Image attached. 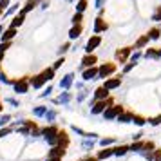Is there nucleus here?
I'll return each mask as SVG.
<instances>
[{
    "label": "nucleus",
    "instance_id": "nucleus-1",
    "mask_svg": "<svg viewBox=\"0 0 161 161\" xmlns=\"http://www.w3.org/2000/svg\"><path fill=\"white\" fill-rule=\"evenodd\" d=\"M123 112H125L123 105H112V107H109V109L103 112V118L107 121H112V119H118V116H121Z\"/></svg>",
    "mask_w": 161,
    "mask_h": 161
},
{
    "label": "nucleus",
    "instance_id": "nucleus-2",
    "mask_svg": "<svg viewBox=\"0 0 161 161\" xmlns=\"http://www.w3.org/2000/svg\"><path fill=\"white\" fill-rule=\"evenodd\" d=\"M114 73H116V64H112V62L102 64L98 67V76L100 78H109L110 74H114Z\"/></svg>",
    "mask_w": 161,
    "mask_h": 161
},
{
    "label": "nucleus",
    "instance_id": "nucleus-3",
    "mask_svg": "<svg viewBox=\"0 0 161 161\" xmlns=\"http://www.w3.org/2000/svg\"><path fill=\"white\" fill-rule=\"evenodd\" d=\"M29 85H31L29 78H18V80L15 81L13 89H15V92H16V94H25V92L29 91Z\"/></svg>",
    "mask_w": 161,
    "mask_h": 161
},
{
    "label": "nucleus",
    "instance_id": "nucleus-4",
    "mask_svg": "<svg viewBox=\"0 0 161 161\" xmlns=\"http://www.w3.org/2000/svg\"><path fill=\"white\" fill-rule=\"evenodd\" d=\"M100 44H102V36H100V35L91 36L87 40V45H85V53H87V54H92V53H94V49H98V47H100Z\"/></svg>",
    "mask_w": 161,
    "mask_h": 161
},
{
    "label": "nucleus",
    "instance_id": "nucleus-5",
    "mask_svg": "<svg viewBox=\"0 0 161 161\" xmlns=\"http://www.w3.org/2000/svg\"><path fill=\"white\" fill-rule=\"evenodd\" d=\"M130 56H132V47H121V49L116 51V60L119 64H125Z\"/></svg>",
    "mask_w": 161,
    "mask_h": 161
},
{
    "label": "nucleus",
    "instance_id": "nucleus-6",
    "mask_svg": "<svg viewBox=\"0 0 161 161\" xmlns=\"http://www.w3.org/2000/svg\"><path fill=\"white\" fill-rule=\"evenodd\" d=\"M58 127L56 125H47V127H42V136L45 138V141L47 139H53V138H56L58 136Z\"/></svg>",
    "mask_w": 161,
    "mask_h": 161
},
{
    "label": "nucleus",
    "instance_id": "nucleus-7",
    "mask_svg": "<svg viewBox=\"0 0 161 161\" xmlns=\"http://www.w3.org/2000/svg\"><path fill=\"white\" fill-rule=\"evenodd\" d=\"M94 64H98V56H96V54H85V56L81 58V67H85V69L96 67Z\"/></svg>",
    "mask_w": 161,
    "mask_h": 161
},
{
    "label": "nucleus",
    "instance_id": "nucleus-8",
    "mask_svg": "<svg viewBox=\"0 0 161 161\" xmlns=\"http://www.w3.org/2000/svg\"><path fill=\"white\" fill-rule=\"evenodd\" d=\"M38 4H40L38 0H27V2H25V6H24V8L18 11V15H20V16H25L27 13H29V11H33V9L36 8Z\"/></svg>",
    "mask_w": 161,
    "mask_h": 161
},
{
    "label": "nucleus",
    "instance_id": "nucleus-9",
    "mask_svg": "<svg viewBox=\"0 0 161 161\" xmlns=\"http://www.w3.org/2000/svg\"><path fill=\"white\" fill-rule=\"evenodd\" d=\"M69 143H71V139H69V134H67L65 130H60V132H58V143H56V147L67 148V147H69Z\"/></svg>",
    "mask_w": 161,
    "mask_h": 161
},
{
    "label": "nucleus",
    "instance_id": "nucleus-10",
    "mask_svg": "<svg viewBox=\"0 0 161 161\" xmlns=\"http://www.w3.org/2000/svg\"><path fill=\"white\" fill-rule=\"evenodd\" d=\"M110 156H114V147H107V148H102V150H98V154H96V158H98L100 161L109 159Z\"/></svg>",
    "mask_w": 161,
    "mask_h": 161
},
{
    "label": "nucleus",
    "instance_id": "nucleus-11",
    "mask_svg": "<svg viewBox=\"0 0 161 161\" xmlns=\"http://www.w3.org/2000/svg\"><path fill=\"white\" fill-rule=\"evenodd\" d=\"M73 78H74V73L65 74V76L62 78V81H60V89H64V91H69V89H71V85H73Z\"/></svg>",
    "mask_w": 161,
    "mask_h": 161
},
{
    "label": "nucleus",
    "instance_id": "nucleus-12",
    "mask_svg": "<svg viewBox=\"0 0 161 161\" xmlns=\"http://www.w3.org/2000/svg\"><path fill=\"white\" fill-rule=\"evenodd\" d=\"M109 29V24L105 22L103 18H96L94 20V33L96 35H100V33H103V31Z\"/></svg>",
    "mask_w": 161,
    "mask_h": 161
},
{
    "label": "nucleus",
    "instance_id": "nucleus-13",
    "mask_svg": "<svg viewBox=\"0 0 161 161\" xmlns=\"http://www.w3.org/2000/svg\"><path fill=\"white\" fill-rule=\"evenodd\" d=\"M121 85V78H107L105 83H103V87L107 89V91H112V89H118Z\"/></svg>",
    "mask_w": 161,
    "mask_h": 161
},
{
    "label": "nucleus",
    "instance_id": "nucleus-14",
    "mask_svg": "<svg viewBox=\"0 0 161 161\" xmlns=\"http://www.w3.org/2000/svg\"><path fill=\"white\" fill-rule=\"evenodd\" d=\"M65 148H62V147H51L49 148V152H47V158H64L65 156Z\"/></svg>",
    "mask_w": 161,
    "mask_h": 161
},
{
    "label": "nucleus",
    "instance_id": "nucleus-15",
    "mask_svg": "<svg viewBox=\"0 0 161 161\" xmlns=\"http://www.w3.org/2000/svg\"><path fill=\"white\" fill-rule=\"evenodd\" d=\"M109 98V91L105 87H98L94 91V100L96 102H103V100H107Z\"/></svg>",
    "mask_w": 161,
    "mask_h": 161
},
{
    "label": "nucleus",
    "instance_id": "nucleus-16",
    "mask_svg": "<svg viewBox=\"0 0 161 161\" xmlns=\"http://www.w3.org/2000/svg\"><path fill=\"white\" fill-rule=\"evenodd\" d=\"M107 109H109V107H107V103H105V100H103V102H96L94 105H92L91 112H92V114H103Z\"/></svg>",
    "mask_w": 161,
    "mask_h": 161
},
{
    "label": "nucleus",
    "instance_id": "nucleus-17",
    "mask_svg": "<svg viewBox=\"0 0 161 161\" xmlns=\"http://www.w3.org/2000/svg\"><path fill=\"white\" fill-rule=\"evenodd\" d=\"M96 76H98V67H89V69H83V73H81L83 80H92Z\"/></svg>",
    "mask_w": 161,
    "mask_h": 161
},
{
    "label": "nucleus",
    "instance_id": "nucleus-18",
    "mask_svg": "<svg viewBox=\"0 0 161 161\" xmlns=\"http://www.w3.org/2000/svg\"><path fill=\"white\" fill-rule=\"evenodd\" d=\"M29 81H31V85L35 89H40V87H44L45 85V80L42 78V74H36V76H31L29 78Z\"/></svg>",
    "mask_w": 161,
    "mask_h": 161
},
{
    "label": "nucleus",
    "instance_id": "nucleus-19",
    "mask_svg": "<svg viewBox=\"0 0 161 161\" xmlns=\"http://www.w3.org/2000/svg\"><path fill=\"white\" fill-rule=\"evenodd\" d=\"M15 36H16V29L9 25L8 29L4 31V35H2V42H11V40H13Z\"/></svg>",
    "mask_w": 161,
    "mask_h": 161
},
{
    "label": "nucleus",
    "instance_id": "nucleus-20",
    "mask_svg": "<svg viewBox=\"0 0 161 161\" xmlns=\"http://www.w3.org/2000/svg\"><path fill=\"white\" fill-rule=\"evenodd\" d=\"M81 33H83V25H73V27L69 29V38H71V40H76Z\"/></svg>",
    "mask_w": 161,
    "mask_h": 161
},
{
    "label": "nucleus",
    "instance_id": "nucleus-21",
    "mask_svg": "<svg viewBox=\"0 0 161 161\" xmlns=\"http://www.w3.org/2000/svg\"><path fill=\"white\" fill-rule=\"evenodd\" d=\"M127 152H130V148H129V145H118V147H114V156H118V158H121V156H125Z\"/></svg>",
    "mask_w": 161,
    "mask_h": 161
},
{
    "label": "nucleus",
    "instance_id": "nucleus-22",
    "mask_svg": "<svg viewBox=\"0 0 161 161\" xmlns=\"http://www.w3.org/2000/svg\"><path fill=\"white\" fill-rule=\"evenodd\" d=\"M54 73H56V71H54L53 67H47V69H44L40 74H42V78H44L45 81H49V80H53V78H54Z\"/></svg>",
    "mask_w": 161,
    "mask_h": 161
},
{
    "label": "nucleus",
    "instance_id": "nucleus-23",
    "mask_svg": "<svg viewBox=\"0 0 161 161\" xmlns=\"http://www.w3.org/2000/svg\"><path fill=\"white\" fill-rule=\"evenodd\" d=\"M148 35H143V36H139L138 40H136V44H134V49H141V47H145L147 44H148Z\"/></svg>",
    "mask_w": 161,
    "mask_h": 161
},
{
    "label": "nucleus",
    "instance_id": "nucleus-24",
    "mask_svg": "<svg viewBox=\"0 0 161 161\" xmlns=\"http://www.w3.org/2000/svg\"><path fill=\"white\" fill-rule=\"evenodd\" d=\"M143 145H145V141H132L129 148H130V152H143Z\"/></svg>",
    "mask_w": 161,
    "mask_h": 161
},
{
    "label": "nucleus",
    "instance_id": "nucleus-25",
    "mask_svg": "<svg viewBox=\"0 0 161 161\" xmlns=\"http://www.w3.org/2000/svg\"><path fill=\"white\" fill-rule=\"evenodd\" d=\"M114 143H116V139H114V138H102V139H98V145L102 147V148H107V147L114 145Z\"/></svg>",
    "mask_w": 161,
    "mask_h": 161
},
{
    "label": "nucleus",
    "instance_id": "nucleus-26",
    "mask_svg": "<svg viewBox=\"0 0 161 161\" xmlns=\"http://www.w3.org/2000/svg\"><path fill=\"white\" fill-rule=\"evenodd\" d=\"M132 119H134V114L132 112H123L121 116H118V121L119 123H130Z\"/></svg>",
    "mask_w": 161,
    "mask_h": 161
},
{
    "label": "nucleus",
    "instance_id": "nucleus-27",
    "mask_svg": "<svg viewBox=\"0 0 161 161\" xmlns=\"http://www.w3.org/2000/svg\"><path fill=\"white\" fill-rule=\"evenodd\" d=\"M24 18H25V16H20V15L13 16V20H11V27H15V29H18V27H20V25L24 24Z\"/></svg>",
    "mask_w": 161,
    "mask_h": 161
},
{
    "label": "nucleus",
    "instance_id": "nucleus-28",
    "mask_svg": "<svg viewBox=\"0 0 161 161\" xmlns=\"http://www.w3.org/2000/svg\"><path fill=\"white\" fill-rule=\"evenodd\" d=\"M147 35H148V38H150V40H158V38L161 36V29H159V27H152V29L148 31Z\"/></svg>",
    "mask_w": 161,
    "mask_h": 161
},
{
    "label": "nucleus",
    "instance_id": "nucleus-29",
    "mask_svg": "<svg viewBox=\"0 0 161 161\" xmlns=\"http://www.w3.org/2000/svg\"><path fill=\"white\" fill-rule=\"evenodd\" d=\"M87 0H78L76 2V13H85V9H87Z\"/></svg>",
    "mask_w": 161,
    "mask_h": 161
},
{
    "label": "nucleus",
    "instance_id": "nucleus-30",
    "mask_svg": "<svg viewBox=\"0 0 161 161\" xmlns=\"http://www.w3.org/2000/svg\"><path fill=\"white\" fill-rule=\"evenodd\" d=\"M33 114H35V116H45V114H47V107H44V105H40V107H35V109H33Z\"/></svg>",
    "mask_w": 161,
    "mask_h": 161
},
{
    "label": "nucleus",
    "instance_id": "nucleus-31",
    "mask_svg": "<svg viewBox=\"0 0 161 161\" xmlns=\"http://www.w3.org/2000/svg\"><path fill=\"white\" fill-rule=\"evenodd\" d=\"M69 100H71V94H69V92H64V94L60 96V98H56V100H54V105H60V103H67Z\"/></svg>",
    "mask_w": 161,
    "mask_h": 161
},
{
    "label": "nucleus",
    "instance_id": "nucleus-32",
    "mask_svg": "<svg viewBox=\"0 0 161 161\" xmlns=\"http://www.w3.org/2000/svg\"><path fill=\"white\" fill-rule=\"evenodd\" d=\"M145 56L147 58H159L161 54H159V49H147V53H145Z\"/></svg>",
    "mask_w": 161,
    "mask_h": 161
},
{
    "label": "nucleus",
    "instance_id": "nucleus-33",
    "mask_svg": "<svg viewBox=\"0 0 161 161\" xmlns=\"http://www.w3.org/2000/svg\"><path fill=\"white\" fill-rule=\"evenodd\" d=\"M94 145H96L94 139H83V141H81V147H83V148H87V150L94 148Z\"/></svg>",
    "mask_w": 161,
    "mask_h": 161
},
{
    "label": "nucleus",
    "instance_id": "nucleus-34",
    "mask_svg": "<svg viewBox=\"0 0 161 161\" xmlns=\"http://www.w3.org/2000/svg\"><path fill=\"white\" fill-rule=\"evenodd\" d=\"M13 134V127H4V129H0V138H8Z\"/></svg>",
    "mask_w": 161,
    "mask_h": 161
},
{
    "label": "nucleus",
    "instance_id": "nucleus-35",
    "mask_svg": "<svg viewBox=\"0 0 161 161\" xmlns=\"http://www.w3.org/2000/svg\"><path fill=\"white\" fill-rule=\"evenodd\" d=\"M81 20H83V13H74V16H73L74 25H81Z\"/></svg>",
    "mask_w": 161,
    "mask_h": 161
},
{
    "label": "nucleus",
    "instance_id": "nucleus-36",
    "mask_svg": "<svg viewBox=\"0 0 161 161\" xmlns=\"http://www.w3.org/2000/svg\"><path fill=\"white\" fill-rule=\"evenodd\" d=\"M0 81H2V83H6V85H15L16 80H9V78H8L4 73H0Z\"/></svg>",
    "mask_w": 161,
    "mask_h": 161
},
{
    "label": "nucleus",
    "instance_id": "nucleus-37",
    "mask_svg": "<svg viewBox=\"0 0 161 161\" xmlns=\"http://www.w3.org/2000/svg\"><path fill=\"white\" fill-rule=\"evenodd\" d=\"M132 123H136V125H139V127H141V125H145L147 123V119L143 116H138V114H134V119H132Z\"/></svg>",
    "mask_w": 161,
    "mask_h": 161
},
{
    "label": "nucleus",
    "instance_id": "nucleus-38",
    "mask_svg": "<svg viewBox=\"0 0 161 161\" xmlns=\"http://www.w3.org/2000/svg\"><path fill=\"white\" fill-rule=\"evenodd\" d=\"M9 121H11V116H9V114H4V116L0 118V129H4Z\"/></svg>",
    "mask_w": 161,
    "mask_h": 161
},
{
    "label": "nucleus",
    "instance_id": "nucleus-39",
    "mask_svg": "<svg viewBox=\"0 0 161 161\" xmlns=\"http://www.w3.org/2000/svg\"><path fill=\"white\" fill-rule=\"evenodd\" d=\"M45 119H47V121H51V125H53V121L56 119V112H54V110H47V114H45Z\"/></svg>",
    "mask_w": 161,
    "mask_h": 161
},
{
    "label": "nucleus",
    "instance_id": "nucleus-40",
    "mask_svg": "<svg viewBox=\"0 0 161 161\" xmlns=\"http://www.w3.org/2000/svg\"><path fill=\"white\" fill-rule=\"evenodd\" d=\"M8 49H11V42H2L0 44V54H4Z\"/></svg>",
    "mask_w": 161,
    "mask_h": 161
},
{
    "label": "nucleus",
    "instance_id": "nucleus-41",
    "mask_svg": "<svg viewBox=\"0 0 161 161\" xmlns=\"http://www.w3.org/2000/svg\"><path fill=\"white\" fill-rule=\"evenodd\" d=\"M152 20H156V22H158V20H161V6H158V8H156V11H154V15H152Z\"/></svg>",
    "mask_w": 161,
    "mask_h": 161
},
{
    "label": "nucleus",
    "instance_id": "nucleus-42",
    "mask_svg": "<svg viewBox=\"0 0 161 161\" xmlns=\"http://www.w3.org/2000/svg\"><path fill=\"white\" fill-rule=\"evenodd\" d=\"M64 64H65V60H64V58H58L56 62H54V64H53V69H54V71H58L60 67L64 65Z\"/></svg>",
    "mask_w": 161,
    "mask_h": 161
},
{
    "label": "nucleus",
    "instance_id": "nucleus-43",
    "mask_svg": "<svg viewBox=\"0 0 161 161\" xmlns=\"http://www.w3.org/2000/svg\"><path fill=\"white\" fill-rule=\"evenodd\" d=\"M152 161H161V148H156L152 152Z\"/></svg>",
    "mask_w": 161,
    "mask_h": 161
},
{
    "label": "nucleus",
    "instance_id": "nucleus-44",
    "mask_svg": "<svg viewBox=\"0 0 161 161\" xmlns=\"http://www.w3.org/2000/svg\"><path fill=\"white\" fill-rule=\"evenodd\" d=\"M69 49H71V44L67 42V44H64V45H62V47L58 49V53H60V54H64V53H67Z\"/></svg>",
    "mask_w": 161,
    "mask_h": 161
},
{
    "label": "nucleus",
    "instance_id": "nucleus-45",
    "mask_svg": "<svg viewBox=\"0 0 161 161\" xmlns=\"http://www.w3.org/2000/svg\"><path fill=\"white\" fill-rule=\"evenodd\" d=\"M150 125H154V127H156V125H161V114L156 116V118H152V119H150Z\"/></svg>",
    "mask_w": 161,
    "mask_h": 161
},
{
    "label": "nucleus",
    "instance_id": "nucleus-46",
    "mask_svg": "<svg viewBox=\"0 0 161 161\" xmlns=\"http://www.w3.org/2000/svg\"><path fill=\"white\" fill-rule=\"evenodd\" d=\"M16 9H18V6H11V8L6 9V13H4V15H13V13H16Z\"/></svg>",
    "mask_w": 161,
    "mask_h": 161
},
{
    "label": "nucleus",
    "instance_id": "nucleus-47",
    "mask_svg": "<svg viewBox=\"0 0 161 161\" xmlns=\"http://www.w3.org/2000/svg\"><path fill=\"white\" fill-rule=\"evenodd\" d=\"M134 67H136V64H134V62H130V64H127V65L123 67V73H129V71H132Z\"/></svg>",
    "mask_w": 161,
    "mask_h": 161
},
{
    "label": "nucleus",
    "instance_id": "nucleus-48",
    "mask_svg": "<svg viewBox=\"0 0 161 161\" xmlns=\"http://www.w3.org/2000/svg\"><path fill=\"white\" fill-rule=\"evenodd\" d=\"M139 58H141V53H134V54H132V56H130V62H134V64H136V62H138V60Z\"/></svg>",
    "mask_w": 161,
    "mask_h": 161
},
{
    "label": "nucleus",
    "instance_id": "nucleus-49",
    "mask_svg": "<svg viewBox=\"0 0 161 161\" xmlns=\"http://www.w3.org/2000/svg\"><path fill=\"white\" fill-rule=\"evenodd\" d=\"M9 8V0H0V9L4 11V9Z\"/></svg>",
    "mask_w": 161,
    "mask_h": 161
},
{
    "label": "nucleus",
    "instance_id": "nucleus-50",
    "mask_svg": "<svg viewBox=\"0 0 161 161\" xmlns=\"http://www.w3.org/2000/svg\"><path fill=\"white\" fill-rule=\"evenodd\" d=\"M81 161H100L96 156H85V158H81Z\"/></svg>",
    "mask_w": 161,
    "mask_h": 161
},
{
    "label": "nucleus",
    "instance_id": "nucleus-51",
    "mask_svg": "<svg viewBox=\"0 0 161 161\" xmlns=\"http://www.w3.org/2000/svg\"><path fill=\"white\" fill-rule=\"evenodd\" d=\"M76 100H78V102H83V100H87V92H85V91H83V92H80Z\"/></svg>",
    "mask_w": 161,
    "mask_h": 161
},
{
    "label": "nucleus",
    "instance_id": "nucleus-52",
    "mask_svg": "<svg viewBox=\"0 0 161 161\" xmlns=\"http://www.w3.org/2000/svg\"><path fill=\"white\" fill-rule=\"evenodd\" d=\"M8 102H9V105H13V107H18V105H20L18 100H15V98H8Z\"/></svg>",
    "mask_w": 161,
    "mask_h": 161
},
{
    "label": "nucleus",
    "instance_id": "nucleus-53",
    "mask_svg": "<svg viewBox=\"0 0 161 161\" xmlns=\"http://www.w3.org/2000/svg\"><path fill=\"white\" fill-rule=\"evenodd\" d=\"M51 92H53V89H51V87H47L44 92H42V96H44V98H47V96H51Z\"/></svg>",
    "mask_w": 161,
    "mask_h": 161
},
{
    "label": "nucleus",
    "instance_id": "nucleus-54",
    "mask_svg": "<svg viewBox=\"0 0 161 161\" xmlns=\"http://www.w3.org/2000/svg\"><path fill=\"white\" fill-rule=\"evenodd\" d=\"M105 103H107V107H112V105H114V98H107V100H105Z\"/></svg>",
    "mask_w": 161,
    "mask_h": 161
},
{
    "label": "nucleus",
    "instance_id": "nucleus-55",
    "mask_svg": "<svg viewBox=\"0 0 161 161\" xmlns=\"http://www.w3.org/2000/svg\"><path fill=\"white\" fill-rule=\"evenodd\" d=\"M103 4H105V0H96V8H103Z\"/></svg>",
    "mask_w": 161,
    "mask_h": 161
},
{
    "label": "nucleus",
    "instance_id": "nucleus-56",
    "mask_svg": "<svg viewBox=\"0 0 161 161\" xmlns=\"http://www.w3.org/2000/svg\"><path fill=\"white\" fill-rule=\"evenodd\" d=\"M49 8V2L47 0H42V9H47Z\"/></svg>",
    "mask_w": 161,
    "mask_h": 161
},
{
    "label": "nucleus",
    "instance_id": "nucleus-57",
    "mask_svg": "<svg viewBox=\"0 0 161 161\" xmlns=\"http://www.w3.org/2000/svg\"><path fill=\"white\" fill-rule=\"evenodd\" d=\"M45 161H62V158H47Z\"/></svg>",
    "mask_w": 161,
    "mask_h": 161
},
{
    "label": "nucleus",
    "instance_id": "nucleus-58",
    "mask_svg": "<svg viewBox=\"0 0 161 161\" xmlns=\"http://www.w3.org/2000/svg\"><path fill=\"white\" fill-rule=\"evenodd\" d=\"M4 31H6V29H4V27H2V25H0V36H2V35H4Z\"/></svg>",
    "mask_w": 161,
    "mask_h": 161
},
{
    "label": "nucleus",
    "instance_id": "nucleus-59",
    "mask_svg": "<svg viewBox=\"0 0 161 161\" xmlns=\"http://www.w3.org/2000/svg\"><path fill=\"white\" fill-rule=\"evenodd\" d=\"M2 109H4V107H2V102H0V112H2Z\"/></svg>",
    "mask_w": 161,
    "mask_h": 161
},
{
    "label": "nucleus",
    "instance_id": "nucleus-60",
    "mask_svg": "<svg viewBox=\"0 0 161 161\" xmlns=\"http://www.w3.org/2000/svg\"><path fill=\"white\" fill-rule=\"evenodd\" d=\"M2 15H4V11H2V9H0V16H2Z\"/></svg>",
    "mask_w": 161,
    "mask_h": 161
},
{
    "label": "nucleus",
    "instance_id": "nucleus-61",
    "mask_svg": "<svg viewBox=\"0 0 161 161\" xmlns=\"http://www.w3.org/2000/svg\"><path fill=\"white\" fill-rule=\"evenodd\" d=\"M159 54H161V47H159Z\"/></svg>",
    "mask_w": 161,
    "mask_h": 161
},
{
    "label": "nucleus",
    "instance_id": "nucleus-62",
    "mask_svg": "<svg viewBox=\"0 0 161 161\" xmlns=\"http://www.w3.org/2000/svg\"><path fill=\"white\" fill-rule=\"evenodd\" d=\"M67 2H73V0H67Z\"/></svg>",
    "mask_w": 161,
    "mask_h": 161
},
{
    "label": "nucleus",
    "instance_id": "nucleus-63",
    "mask_svg": "<svg viewBox=\"0 0 161 161\" xmlns=\"http://www.w3.org/2000/svg\"><path fill=\"white\" fill-rule=\"evenodd\" d=\"M38 2H40V0H38Z\"/></svg>",
    "mask_w": 161,
    "mask_h": 161
}]
</instances>
